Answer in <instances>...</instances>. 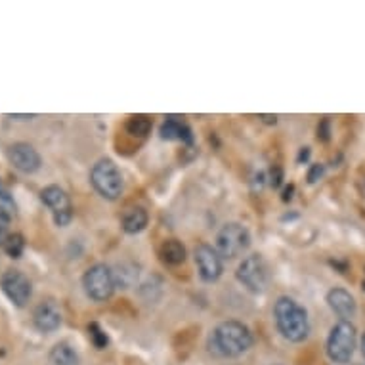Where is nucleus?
Listing matches in <instances>:
<instances>
[{
  "instance_id": "1",
  "label": "nucleus",
  "mask_w": 365,
  "mask_h": 365,
  "mask_svg": "<svg viewBox=\"0 0 365 365\" xmlns=\"http://www.w3.org/2000/svg\"><path fill=\"white\" fill-rule=\"evenodd\" d=\"M274 317H276L277 331L283 339L291 342H302L310 333V322L308 312L289 297H279L274 306Z\"/></svg>"
},
{
  "instance_id": "2",
  "label": "nucleus",
  "mask_w": 365,
  "mask_h": 365,
  "mask_svg": "<svg viewBox=\"0 0 365 365\" xmlns=\"http://www.w3.org/2000/svg\"><path fill=\"white\" fill-rule=\"evenodd\" d=\"M252 346V333L240 322H224L210 335V350L224 358H237Z\"/></svg>"
},
{
  "instance_id": "3",
  "label": "nucleus",
  "mask_w": 365,
  "mask_h": 365,
  "mask_svg": "<svg viewBox=\"0 0 365 365\" xmlns=\"http://www.w3.org/2000/svg\"><path fill=\"white\" fill-rule=\"evenodd\" d=\"M356 341H358V335H356L354 324L341 319L339 324L333 325L329 339H327V356L335 364H348L356 350Z\"/></svg>"
},
{
  "instance_id": "4",
  "label": "nucleus",
  "mask_w": 365,
  "mask_h": 365,
  "mask_svg": "<svg viewBox=\"0 0 365 365\" xmlns=\"http://www.w3.org/2000/svg\"><path fill=\"white\" fill-rule=\"evenodd\" d=\"M90 182L103 199L115 201L123 193V176L111 159H102L92 167Z\"/></svg>"
},
{
  "instance_id": "5",
  "label": "nucleus",
  "mask_w": 365,
  "mask_h": 365,
  "mask_svg": "<svg viewBox=\"0 0 365 365\" xmlns=\"http://www.w3.org/2000/svg\"><path fill=\"white\" fill-rule=\"evenodd\" d=\"M115 276L109 266L106 264H94L92 268L86 269L83 277L84 293L96 302H106L111 299L115 291Z\"/></svg>"
},
{
  "instance_id": "6",
  "label": "nucleus",
  "mask_w": 365,
  "mask_h": 365,
  "mask_svg": "<svg viewBox=\"0 0 365 365\" xmlns=\"http://www.w3.org/2000/svg\"><path fill=\"white\" fill-rule=\"evenodd\" d=\"M251 243V235L243 224L237 222H230L222 227L218 235H216V249L218 255L226 258L240 257L241 252L247 251V247Z\"/></svg>"
},
{
  "instance_id": "7",
  "label": "nucleus",
  "mask_w": 365,
  "mask_h": 365,
  "mask_svg": "<svg viewBox=\"0 0 365 365\" xmlns=\"http://www.w3.org/2000/svg\"><path fill=\"white\" fill-rule=\"evenodd\" d=\"M237 279L252 293H262L268 285V266L260 255L247 257L237 268Z\"/></svg>"
},
{
  "instance_id": "8",
  "label": "nucleus",
  "mask_w": 365,
  "mask_h": 365,
  "mask_svg": "<svg viewBox=\"0 0 365 365\" xmlns=\"http://www.w3.org/2000/svg\"><path fill=\"white\" fill-rule=\"evenodd\" d=\"M0 287H2V293L8 297V300L18 308H24L33 294V285H31L29 277L21 274L19 269L4 272L0 277Z\"/></svg>"
},
{
  "instance_id": "9",
  "label": "nucleus",
  "mask_w": 365,
  "mask_h": 365,
  "mask_svg": "<svg viewBox=\"0 0 365 365\" xmlns=\"http://www.w3.org/2000/svg\"><path fill=\"white\" fill-rule=\"evenodd\" d=\"M41 201L54 215V222L58 226H67L73 218V207L67 195L61 187L58 186H46L41 192Z\"/></svg>"
},
{
  "instance_id": "10",
  "label": "nucleus",
  "mask_w": 365,
  "mask_h": 365,
  "mask_svg": "<svg viewBox=\"0 0 365 365\" xmlns=\"http://www.w3.org/2000/svg\"><path fill=\"white\" fill-rule=\"evenodd\" d=\"M195 264H197L199 276L203 282H216L222 276V258L218 251L207 243H199L195 247Z\"/></svg>"
},
{
  "instance_id": "11",
  "label": "nucleus",
  "mask_w": 365,
  "mask_h": 365,
  "mask_svg": "<svg viewBox=\"0 0 365 365\" xmlns=\"http://www.w3.org/2000/svg\"><path fill=\"white\" fill-rule=\"evenodd\" d=\"M8 159H10L14 167L18 168L19 173L25 174L36 173L42 165L38 151L31 144H25V142H18V144L10 145L8 148Z\"/></svg>"
},
{
  "instance_id": "12",
  "label": "nucleus",
  "mask_w": 365,
  "mask_h": 365,
  "mask_svg": "<svg viewBox=\"0 0 365 365\" xmlns=\"http://www.w3.org/2000/svg\"><path fill=\"white\" fill-rule=\"evenodd\" d=\"M33 324L42 333H52L61 325V310L56 300H42L33 312Z\"/></svg>"
},
{
  "instance_id": "13",
  "label": "nucleus",
  "mask_w": 365,
  "mask_h": 365,
  "mask_svg": "<svg viewBox=\"0 0 365 365\" xmlns=\"http://www.w3.org/2000/svg\"><path fill=\"white\" fill-rule=\"evenodd\" d=\"M327 304L333 312H335L336 316L344 319V322H350L354 316H356V310H358V306H356V300L348 291L344 289H331L329 293H327Z\"/></svg>"
},
{
  "instance_id": "14",
  "label": "nucleus",
  "mask_w": 365,
  "mask_h": 365,
  "mask_svg": "<svg viewBox=\"0 0 365 365\" xmlns=\"http://www.w3.org/2000/svg\"><path fill=\"white\" fill-rule=\"evenodd\" d=\"M148 220H150V216L144 207H130L123 215V230L126 234H140L148 226Z\"/></svg>"
},
{
  "instance_id": "15",
  "label": "nucleus",
  "mask_w": 365,
  "mask_h": 365,
  "mask_svg": "<svg viewBox=\"0 0 365 365\" xmlns=\"http://www.w3.org/2000/svg\"><path fill=\"white\" fill-rule=\"evenodd\" d=\"M161 258L163 262L178 266L186 260V247L182 245L178 240H167L161 245Z\"/></svg>"
},
{
  "instance_id": "16",
  "label": "nucleus",
  "mask_w": 365,
  "mask_h": 365,
  "mask_svg": "<svg viewBox=\"0 0 365 365\" xmlns=\"http://www.w3.org/2000/svg\"><path fill=\"white\" fill-rule=\"evenodd\" d=\"M50 361L54 365H78V356L67 342H60L52 348Z\"/></svg>"
},
{
  "instance_id": "17",
  "label": "nucleus",
  "mask_w": 365,
  "mask_h": 365,
  "mask_svg": "<svg viewBox=\"0 0 365 365\" xmlns=\"http://www.w3.org/2000/svg\"><path fill=\"white\" fill-rule=\"evenodd\" d=\"M126 132L130 136H136V138H145L151 130V119L145 117V115H134L130 119L126 120Z\"/></svg>"
},
{
  "instance_id": "18",
  "label": "nucleus",
  "mask_w": 365,
  "mask_h": 365,
  "mask_svg": "<svg viewBox=\"0 0 365 365\" xmlns=\"http://www.w3.org/2000/svg\"><path fill=\"white\" fill-rule=\"evenodd\" d=\"M0 247H2V251L6 252L10 258H19L21 255H24V249H25L24 235L10 234Z\"/></svg>"
},
{
  "instance_id": "19",
  "label": "nucleus",
  "mask_w": 365,
  "mask_h": 365,
  "mask_svg": "<svg viewBox=\"0 0 365 365\" xmlns=\"http://www.w3.org/2000/svg\"><path fill=\"white\" fill-rule=\"evenodd\" d=\"M186 123H182L178 117H167V120L161 126V138L163 140H180L182 128Z\"/></svg>"
},
{
  "instance_id": "20",
  "label": "nucleus",
  "mask_w": 365,
  "mask_h": 365,
  "mask_svg": "<svg viewBox=\"0 0 365 365\" xmlns=\"http://www.w3.org/2000/svg\"><path fill=\"white\" fill-rule=\"evenodd\" d=\"M88 335H90V341H92V344H94L98 350H102V348L108 346V342H109L108 335L103 333V329L98 324L88 325Z\"/></svg>"
},
{
  "instance_id": "21",
  "label": "nucleus",
  "mask_w": 365,
  "mask_h": 365,
  "mask_svg": "<svg viewBox=\"0 0 365 365\" xmlns=\"http://www.w3.org/2000/svg\"><path fill=\"white\" fill-rule=\"evenodd\" d=\"M10 222H12V216L4 207H0V245L4 243L8 235H10Z\"/></svg>"
},
{
  "instance_id": "22",
  "label": "nucleus",
  "mask_w": 365,
  "mask_h": 365,
  "mask_svg": "<svg viewBox=\"0 0 365 365\" xmlns=\"http://www.w3.org/2000/svg\"><path fill=\"white\" fill-rule=\"evenodd\" d=\"M317 138L322 140V142H327L331 138V120L327 117L322 119V123L317 126Z\"/></svg>"
},
{
  "instance_id": "23",
  "label": "nucleus",
  "mask_w": 365,
  "mask_h": 365,
  "mask_svg": "<svg viewBox=\"0 0 365 365\" xmlns=\"http://www.w3.org/2000/svg\"><path fill=\"white\" fill-rule=\"evenodd\" d=\"M283 182V168L282 167H274L272 173H269V186L272 187H279Z\"/></svg>"
},
{
  "instance_id": "24",
  "label": "nucleus",
  "mask_w": 365,
  "mask_h": 365,
  "mask_svg": "<svg viewBox=\"0 0 365 365\" xmlns=\"http://www.w3.org/2000/svg\"><path fill=\"white\" fill-rule=\"evenodd\" d=\"M0 203L6 205V207H16L12 193H10V190H8V187L4 186L2 182H0Z\"/></svg>"
},
{
  "instance_id": "25",
  "label": "nucleus",
  "mask_w": 365,
  "mask_h": 365,
  "mask_svg": "<svg viewBox=\"0 0 365 365\" xmlns=\"http://www.w3.org/2000/svg\"><path fill=\"white\" fill-rule=\"evenodd\" d=\"M324 173H325L324 165H312L310 173H308V182H310V184H316L317 180L324 176Z\"/></svg>"
},
{
  "instance_id": "26",
  "label": "nucleus",
  "mask_w": 365,
  "mask_h": 365,
  "mask_svg": "<svg viewBox=\"0 0 365 365\" xmlns=\"http://www.w3.org/2000/svg\"><path fill=\"white\" fill-rule=\"evenodd\" d=\"M180 140L184 142V144L192 145L193 144V134H192V128L187 125H184V128H182V134H180Z\"/></svg>"
},
{
  "instance_id": "27",
  "label": "nucleus",
  "mask_w": 365,
  "mask_h": 365,
  "mask_svg": "<svg viewBox=\"0 0 365 365\" xmlns=\"http://www.w3.org/2000/svg\"><path fill=\"white\" fill-rule=\"evenodd\" d=\"M308 157H310V148H302V150H300V153H299V163H302V161H308Z\"/></svg>"
},
{
  "instance_id": "28",
  "label": "nucleus",
  "mask_w": 365,
  "mask_h": 365,
  "mask_svg": "<svg viewBox=\"0 0 365 365\" xmlns=\"http://www.w3.org/2000/svg\"><path fill=\"white\" fill-rule=\"evenodd\" d=\"M293 192H294V186L285 187V192H283V201H291V197H293Z\"/></svg>"
},
{
  "instance_id": "29",
  "label": "nucleus",
  "mask_w": 365,
  "mask_h": 365,
  "mask_svg": "<svg viewBox=\"0 0 365 365\" xmlns=\"http://www.w3.org/2000/svg\"><path fill=\"white\" fill-rule=\"evenodd\" d=\"M10 119H19V120H27V119H33L35 115H8Z\"/></svg>"
},
{
  "instance_id": "30",
  "label": "nucleus",
  "mask_w": 365,
  "mask_h": 365,
  "mask_svg": "<svg viewBox=\"0 0 365 365\" xmlns=\"http://www.w3.org/2000/svg\"><path fill=\"white\" fill-rule=\"evenodd\" d=\"M361 354H364V358H365V333L364 336H361Z\"/></svg>"
},
{
  "instance_id": "31",
  "label": "nucleus",
  "mask_w": 365,
  "mask_h": 365,
  "mask_svg": "<svg viewBox=\"0 0 365 365\" xmlns=\"http://www.w3.org/2000/svg\"><path fill=\"white\" fill-rule=\"evenodd\" d=\"M361 285H364V291H365V279H364V283H361Z\"/></svg>"
}]
</instances>
